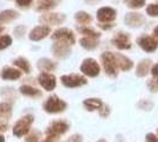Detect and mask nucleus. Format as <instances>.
Segmentation results:
<instances>
[{
	"instance_id": "nucleus-1",
	"label": "nucleus",
	"mask_w": 158,
	"mask_h": 142,
	"mask_svg": "<svg viewBox=\"0 0 158 142\" xmlns=\"http://www.w3.org/2000/svg\"><path fill=\"white\" fill-rule=\"evenodd\" d=\"M44 109L47 113L51 114H56V113H60L64 111L66 109V103L63 100H60L58 96H51L47 98V101L44 104Z\"/></svg>"
},
{
	"instance_id": "nucleus-2",
	"label": "nucleus",
	"mask_w": 158,
	"mask_h": 142,
	"mask_svg": "<svg viewBox=\"0 0 158 142\" xmlns=\"http://www.w3.org/2000/svg\"><path fill=\"white\" fill-rule=\"evenodd\" d=\"M32 122H33V116L26 115L24 116V117H21L13 127V134L15 136H18V137L26 135L27 133L30 131V127H31Z\"/></svg>"
},
{
	"instance_id": "nucleus-3",
	"label": "nucleus",
	"mask_w": 158,
	"mask_h": 142,
	"mask_svg": "<svg viewBox=\"0 0 158 142\" xmlns=\"http://www.w3.org/2000/svg\"><path fill=\"white\" fill-rule=\"evenodd\" d=\"M102 61H103V65H104L106 74L110 75V76H113V77L117 76L118 65H117V62H116V58H114V54L104 52L102 54Z\"/></svg>"
},
{
	"instance_id": "nucleus-4",
	"label": "nucleus",
	"mask_w": 158,
	"mask_h": 142,
	"mask_svg": "<svg viewBox=\"0 0 158 142\" xmlns=\"http://www.w3.org/2000/svg\"><path fill=\"white\" fill-rule=\"evenodd\" d=\"M80 71L86 76H90V77H96L99 75L100 68H99L98 63L92 59V58H87L83 62L81 67H80Z\"/></svg>"
},
{
	"instance_id": "nucleus-5",
	"label": "nucleus",
	"mask_w": 158,
	"mask_h": 142,
	"mask_svg": "<svg viewBox=\"0 0 158 142\" xmlns=\"http://www.w3.org/2000/svg\"><path fill=\"white\" fill-rule=\"evenodd\" d=\"M86 78L79 75H65L61 77V83L67 88H77L86 84Z\"/></svg>"
},
{
	"instance_id": "nucleus-6",
	"label": "nucleus",
	"mask_w": 158,
	"mask_h": 142,
	"mask_svg": "<svg viewBox=\"0 0 158 142\" xmlns=\"http://www.w3.org/2000/svg\"><path fill=\"white\" fill-rule=\"evenodd\" d=\"M53 54L58 58H66L71 54L70 44L65 41H58L52 45Z\"/></svg>"
},
{
	"instance_id": "nucleus-7",
	"label": "nucleus",
	"mask_w": 158,
	"mask_h": 142,
	"mask_svg": "<svg viewBox=\"0 0 158 142\" xmlns=\"http://www.w3.org/2000/svg\"><path fill=\"white\" fill-rule=\"evenodd\" d=\"M69 129V124L63 121H56L47 128V136H52V137H58V136L63 135L64 133L67 131Z\"/></svg>"
},
{
	"instance_id": "nucleus-8",
	"label": "nucleus",
	"mask_w": 158,
	"mask_h": 142,
	"mask_svg": "<svg viewBox=\"0 0 158 142\" xmlns=\"http://www.w3.org/2000/svg\"><path fill=\"white\" fill-rule=\"evenodd\" d=\"M138 45L146 52H153L158 47V41L150 36H143L137 39Z\"/></svg>"
},
{
	"instance_id": "nucleus-9",
	"label": "nucleus",
	"mask_w": 158,
	"mask_h": 142,
	"mask_svg": "<svg viewBox=\"0 0 158 142\" xmlns=\"http://www.w3.org/2000/svg\"><path fill=\"white\" fill-rule=\"evenodd\" d=\"M52 39H54V41H65L71 45L74 44V41H76L74 34L69 28H59V30L54 31V33L52 34Z\"/></svg>"
},
{
	"instance_id": "nucleus-10",
	"label": "nucleus",
	"mask_w": 158,
	"mask_h": 142,
	"mask_svg": "<svg viewBox=\"0 0 158 142\" xmlns=\"http://www.w3.org/2000/svg\"><path fill=\"white\" fill-rule=\"evenodd\" d=\"M116 10L112 7H102L97 11V19L100 23H111L116 19Z\"/></svg>"
},
{
	"instance_id": "nucleus-11",
	"label": "nucleus",
	"mask_w": 158,
	"mask_h": 142,
	"mask_svg": "<svg viewBox=\"0 0 158 142\" xmlns=\"http://www.w3.org/2000/svg\"><path fill=\"white\" fill-rule=\"evenodd\" d=\"M38 81H39L40 85L47 91H51L56 88V77L52 74H48L46 71H43L39 75Z\"/></svg>"
},
{
	"instance_id": "nucleus-12",
	"label": "nucleus",
	"mask_w": 158,
	"mask_h": 142,
	"mask_svg": "<svg viewBox=\"0 0 158 142\" xmlns=\"http://www.w3.org/2000/svg\"><path fill=\"white\" fill-rule=\"evenodd\" d=\"M112 43L116 47H118L119 50H129L131 47V41H130V36L124 33V32H119L113 39Z\"/></svg>"
},
{
	"instance_id": "nucleus-13",
	"label": "nucleus",
	"mask_w": 158,
	"mask_h": 142,
	"mask_svg": "<svg viewBox=\"0 0 158 142\" xmlns=\"http://www.w3.org/2000/svg\"><path fill=\"white\" fill-rule=\"evenodd\" d=\"M145 21V18L143 14L130 12L125 15V24L130 27H140Z\"/></svg>"
},
{
	"instance_id": "nucleus-14",
	"label": "nucleus",
	"mask_w": 158,
	"mask_h": 142,
	"mask_svg": "<svg viewBox=\"0 0 158 142\" xmlns=\"http://www.w3.org/2000/svg\"><path fill=\"white\" fill-rule=\"evenodd\" d=\"M50 32H51V28L48 26H44V25L37 26L31 31V33H30V39L33 41H41V39H44V38H46L47 36L50 34Z\"/></svg>"
},
{
	"instance_id": "nucleus-15",
	"label": "nucleus",
	"mask_w": 158,
	"mask_h": 142,
	"mask_svg": "<svg viewBox=\"0 0 158 142\" xmlns=\"http://www.w3.org/2000/svg\"><path fill=\"white\" fill-rule=\"evenodd\" d=\"M65 14L61 13H47L44 14L43 17H40V20L43 23H46L50 25H59L65 20Z\"/></svg>"
},
{
	"instance_id": "nucleus-16",
	"label": "nucleus",
	"mask_w": 158,
	"mask_h": 142,
	"mask_svg": "<svg viewBox=\"0 0 158 142\" xmlns=\"http://www.w3.org/2000/svg\"><path fill=\"white\" fill-rule=\"evenodd\" d=\"M114 58H116L118 68L120 69V70H123V71H127V70H130V69L133 67V63H132L131 59H129L124 54H114Z\"/></svg>"
},
{
	"instance_id": "nucleus-17",
	"label": "nucleus",
	"mask_w": 158,
	"mask_h": 142,
	"mask_svg": "<svg viewBox=\"0 0 158 142\" xmlns=\"http://www.w3.org/2000/svg\"><path fill=\"white\" fill-rule=\"evenodd\" d=\"M19 17V13L14 10H6L0 12V24H7L11 21L15 20Z\"/></svg>"
},
{
	"instance_id": "nucleus-18",
	"label": "nucleus",
	"mask_w": 158,
	"mask_h": 142,
	"mask_svg": "<svg viewBox=\"0 0 158 142\" xmlns=\"http://www.w3.org/2000/svg\"><path fill=\"white\" fill-rule=\"evenodd\" d=\"M61 0H38L37 2V10L38 11H47L52 10L54 7L58 6Z\"/></svg>"
},
{
	"instance_id": "nucleus-19",
	"label": "nucleus",
	"mask_w": 158,
	"mask_h": 142,
	"mask_svg": "<svg viewBox=\"0 0 158 142\" xmlns=\"http://www.w3.org/2000/svg\"><path fill=\"white\" fill-rule=\"evenodd\" d=\"M21 76V71L15 70L13 68H5L1 72V77L2 80H11V81H15L20 78Z\"/></svg>"
},
{
	"instance_id": "nucleus-20",
	"label": "nucleus",
	"mask_w": 158,
	"mask_h": 142,
	"mask_svg": "<svg viewBox=\"0 0 158 142\" xmlns=\"http://www.w3.org/2000/svg\"><path fill=\"white\" fill-rule=\"evenodd\" d=\"M150 67H151V61L150 59H144L139 63L137 65V71H136V75L138 77H144L148 75L149 70H150Z\"/></svg>"
},
{
	"instance_id": "nucleus-21",
	"label": "nucleus",
	"mask_w": 158,
	"mask_h": 142,
	"mask_svg": "<svg viewBox=\"0 0 158 142\" xmlns=\"http://www.w3.org/2000/svg\"><path fill=\"white\" fill-rule=\"evenodd\" d=\"M80 45L86 50H93L98 46V41H96V38H92V37H85L80 39Z\"/></svg>"
},
{
	"instance_id": "nucleus-22",
	"label": "nucleus",
	"mask_w": 158,
	"mask_h": 142,
	"mask_svg": "<svg viewBox=\"0 0 158 142\" xmlns=\"http://www.w3.org/2000/svg\"><path fill=\"white\" fill-rule=\"evenodd\" d=\"M38 67L39 69H41L43 71H53L56 69V64L51 62L50 59H46V58H43L38 62Z\"/></svg>"
},
{
	"instance_id": "nucleus-23",
	"label": "nucleus",
	"mask_w": 158,
	"mask_h": 142,
	"mask_svg": "<svg viewBox=\"0 0 158 142\" xmlns=\"http://www.w3.org/2000/svg\"><path fill=\"white\" fill-rule=\"evenodd\" d=\"M84 105L89 110H96V109L100 108L103 105V103L98 98H87V100L84 101Z\"/></svg>"
},
{
	"instance_id": "nucleus-24",
	"label": "nucleus",
	"mask_w": 158,
	"mask_h": 142,
	"mask_svg": "<svg viewBox=\"0 0 158 142\" xmlns=\"http://www.w3.org/2000/svg\"><path fill=\"white\" fill-rule=\"evenodd\" d=\"M76 20L78 21L79 24H90L92 21V17L89 13H86L84 11H80V12H77L76 15H74Z\"/></svg>"
},
{
	"instance_id": "nucleus-25",
	"label": "nucleus",
	"mask_w": 158,
	"mask_h": 142,
	"mask_svg": "<svg viewBox=\"0 0 158 142\" xmlns=\"http://www.w3.org/2000/svg\"><path fill=\"white\" fill-rule=\"evenodd\" d=\"M20 93L26 96H31V97H37V96H40L41 93L38 89L33 88V87H28V85H24L20 88Z\"/></svg>"
},
{
	"instance_id": "nucleus-26",
	"label": "nucleus",
	"mask_w": 158,
	"mask_h": 142,
	"mask_svg": "<svg viewBox=\"0 0 158 142\" xmlns=\"http://www.w3.org/2000/svg\"><path fill=\"white\" fill-rule=\"evenodd\" d=\"M14 65H15V67H18L19 69H21L25 74H28V72H30V70H31L30 63L27 62V59L23 58V57H20V58H18V59H15V61H14Z\"/></svg>"
},
{
	"instance_id": "nucleus-27",
	"label": "nucleus",
	"mask_w": 158,
	"mask_h": 142,
	"mask_svg": "<svg viewBox=\"0 0 158 142\" xmlns=\"http://www.w3.org/2000/svg\"><path fill=\"white\" fill-rule=\"evenodd\" d=\"M12 107L10 103H0V118H5L11 115Z\"/></svg>"
},
{
	"instance_id": "nucleus-28",
	"label": "nucleus",
	"mask_w": 158,
	"mask_h": 142,
	"mask_svg": "<svg viewBox=\"0 0 158 142\" xmlns=\"http://www.w3.org/2000/svg\"><path fill=\"white\" fill-rule=\"evenodd\" d=\"M79 31L83 34L87 36V37H92V38H98V37H100V33L96 32L92 28H89V27H80Z\"/></svg>"
},
{
	"instance_id": "nucleus-29",
	"label": "nucleus",
	"mask_w": 158,
	"mask_h": 142,
	"mask_svg": "<svg viewBox=\"0 0 158 142\" xmlns=\"http://www.w3.org/2000/svg\"><path fill=\"white\" fill-rule=\"evenodd\" d=\"M146 13L150 17H158V4H150L146 7Z\"/></svg>"
},
{
	"instance_id": "nucleus-30",
	"label": "nucleus",
	"mask_w": 158,
	"mask_h": 142,
	"mask_svg": "<svg viewBox=\"0 0 158 142\" xmlns=\"http://www.w3.org/2000/svg\"><path fill=\"white\" fill-rule=\"evenodd\" d=\"M12 43V38L10 36H2L0 37V50H4L7 46H10Z\"/></svg>"
},
{
	"instance_id": "nucleus-31",
	"label": "nucleus",
	"mask_w": 158,
	"mask_h": 142,
	"mask_svg": "<svg viewBox=\"0 0 158 142\" xmlns=\"http://www.w3.org/2000/svg\"><path fill=\"white\" fill-rule=\"evenodd\" d=\"M145 5V0H131L129 1L127 6L130 8H133V10H138V8H142V7Z\"/></svg>"
},
{
	"instance_id": "nucleus-32",
	"label": "nucleus",
	"mask_w": 158,
	"mask_h": 142,
	"mask_svg": "<svg viewBox=\"0 0 158 142\" xmlns=\"http://www.w3.org/2000/svg\"><path fill=\"white\" fill-rule=\"evenodd\" d=\"M39 137H40V134L38 131H34L32 133L31 135H28L26 137V142H38L39 141Z\"/></svg>"
},
{
	"instance_id": "nucleus-33",
	"label": "nucleus",
	"mask_w": 158,
	"mask_h": 142,
	"mask_svg": "<svg viewBox=\"0 0 158 142\" xmlns=\"http://www.w3.org/2000/svg\"><path fill=\"white\" fill-rule=\"evenodd\" d=\"M149 88L151 89V91H158V78L149 82Z\"/></svg>"
},
{
	"instance_id": "nucleus-34",
	"label": "nucleus",
	"mask_w": 158,
	"mask_h": 142,
	"mask_svg": "<svg viewBox=\"0 0 158 142\" xmlns=\"http://www.w3.org/2000/svg\"><path fill=\"white\" fill-rule=\"evenodd\" d=\"M32 1L33 0H17V4L20 7H27L32 4Z\"/></svg>"
},
{
	"instance_id": "nucleus-35",
	"label": "nucleus",
	"mask_w": 158,
	"mask_h": 142,
	"mask_svg": "<svg viewBox=\"0 0 158 142\" xmlns=\"http://www.w3.org/2000/svg\"><path fill=\"white\" fill-rule=\"evenodd\" d=\"M146 142H158V139L153 134H148L146 135Z\"/></svg>"
},
{
	"instance_id": "nucleus-36",
	"label": "nucleus",
	"mask_w": 158,
	"mask_h": 142,
	"mask_svg": "<svg viewBox=\"0 0 158 142\" xmlns=\"http://www.w3.org/2000/svg\"><path fill=\"white\" fill-rule=\"evenodd\" d=\"M67 142H81V137H80L79 135H74V136H72Z\"/></svg>"
},
{
	"instance_id": "nucleus-37",
	"label": "nucleus",
	"mask_w": 158,
	"mask_h": 142,
	"mask_svg": "<svg viewBox=\"0 0 158 142\" xmlns=\"http://www.w3.org/2000/svg\"><path fill=\"white\" fill-rule=\"evenodd\" d=\"M151 74L155 76V77H158V64H156V65H153L151 69Z\"/></svg>"
},
{
	"instance_id": "nucleus-38",
	"label": "nucleus",
	"mask_w": 158,
	"mask_h": 142,
	"mask_svg": "<svg viewBox=\"0 0 158 142\" xmlns=\"http://www.w3.org/2000/svg\"><path fill=\"white\" fill-rule=\"evenodd\" d=\"M57 137H52V136H47V139L44 142H54Z\"/></svg>"
},
{
	"instance_id": "nucleus-39",
	"label": "nucleus",
	"mask_w": 158,
	"mask_h": 142,
	"mask_svg": "<svg viewBox=\"0 0 158 142\" xmlns=\"http://www.w3.org/2000/svg\"><path fill=\"white\" fill-rule=\"evenodd\" d=\"M153 36H155L156 38H158V26H156L153 28Z\"/></svg>"
},
{
	"instance_id": "nucleus-40",
	"label": "nucleus",
	"mask_w": 158,
	"mask_h": 142,
	"mask_svg": "<svg viewBox=\"0 0 158 142\" xmlns=\"http://www.w3.org/2000/svg\"><path fill=\"white\" fill-rule=\"evenodd\" d=\"M6 130V124H0V131Z\"/></svg>"
},
{
	"instance_id": "nucleus-41",
	"label": "nucleus",
	"mask_w": 158,
	"mask_h": 142,
	"mask_svg": "<svg viewBox=\"0 0 158 142\" xmlns=\"http://www.w3.org/2000/svg\"><path fill=\"white\" fill-rule=\"evenodd\" d=\"M0 142H5V137H4V136L0 135Z\"/></svg>"
},
{
	"instance_id": "nucleus-42",
	"label": "nucleus",
	"mask_w": 158,
	"mask_h": 142,
	"mask_svg": "<svg viewBox=\"0 0 158 142\" xmlns=\"http://www.w3.org/2000/svg\"><path fill=\"white\" fill-rule=\"evenodd\" d=\"M2 31H4V28H2V27H0V32H2Z\"/></svg>"
},
{
	"instance_id": "nucleus-43",
	"label": "nucleus",
	"mask_w": 158,
	"mask_h": 142,
	"mask_svg": "<svg viewBox=\"0 0 158 142\" xmlns=\"http://www.w3.org/2000/svg\"><path fill=\"white\" fill-rule=\"evenodd\" d=\"M98 142H105L104 140H100V141H98Z\"/></svg>"
},
{
	"instance_id": "nucleus-44",
	"label": "nucleus",
	"mask_w": 158,
	"mask_h": 142,
	"mask_svg": "<svg viewBox=\"0 0 158 142\" xmlns=\"http://www.w3.org/2000/svg\"><path fill=\"white\" fill-rule=\"evenodd\" d=\"M124 1H127V0H124Z\"/></svg>"
},
{
	"instance_id": "nucleus-45",
	"label": "nucleus",
	"mask_w": 158,
	"mask_h": 142,
	"mask_svg": "<svg viewBox=\"0 0 158 142\" xmlns=\"http://www.w3.org/2000/svg\"><path fill=\"white\" fill-rule=\"evenodd\" d=\"M157 133H158V130H157Z\"/></svg>"
}]
</instances>
